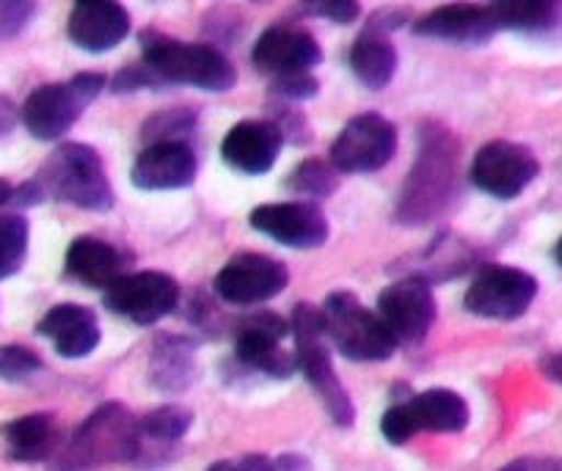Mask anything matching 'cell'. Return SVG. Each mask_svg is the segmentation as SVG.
I'll return each mask as SVG.
<instances>
[{
    "instance_id": "obj_1",
    "label": "cell",
    "mask_w": 562,
    "mask_h": 471,
    "mask_svg": "<svg viewBox=\"0 0 562 471\" xmlns=\"http://www.w3.org/2000/svg\"><path fill=\"white\" fill-rule=\"evenodd\" d=\"M461 191V141L445 124L419 130V149L400 191L394 221L400 226H428L450 210Z\"/></svg>"
},
{
    "instance_id": "obj_2",
    "label": "cell",
    "mask_w": 562,
    "mask_h": 471,
    "mask_svg": "<svg viewBox=\"0 0 562 471\" xmlns=\"http://www.w3.org/2000/svg\"><path fill=\"white\" fill-rule=\"evenodd\" d=\"M140 455L138 419L122 403H105L72 433L50 460V471H97L111 463H127Z\"/></svg>"
},
{
    "instance_id": "obj_3",
    "label": "cell",
    "mask_w": 562,
    "mask_h": 471,
    "mask_svg": "<svg viewBox=\"0 0 562 471\" xmlns=\"http://www.w3.org/2000/svg\"><path fill=\"white\" fill-rule=\"evenodd\" d=\"M140 61L158 75L160 83L193 86L210 94H224L237 83L235 67L218 47L180 42L155 29L140 31Z\"/></svg>"
},
{
    "instance_id": "obj_4",
    "label": "cell",
    "mask_w": 562,
    "mask_h": 471,
    "mask_svg": "<svg viewBox=\"0 0 562 471\" xmlns=\"http://www.w3.org/2000/svg\"><path fill=\"white\" fill-rule=\"evenodd\" d=\"M34 182L42 199H56L91 213H108L116 202L100 152L89 144H61L53 149Z\"/></svg>"
},
{
    "instance_id": "obj_5",
    "label": "cell",
    "mask_w": 562,
    "mask_h": 471,
    "mask_svg": "<svg viewBox=\"0 0 562 471\" xmlns=\"http://www.w3.org/2000/svg\"><path fill=\"white\" fill-rule=\"evenodd\" d=\"M290 332L295 337V365H299V370L304 372L310 386L321 397L326 414L331 416L334 425L353 427L356 405L345 383L339 381L337 370H334L323 309L312 306V303H299L293 309Z\"/></svg>"
},
{
    "instance_id": "obj_6",
    "label": "cell",
    "mask_w": 562,
    "mask_h": 471,
    "mask_svg": "<svg viewBox=\"0 0 562 471\" xmlns=\"http://www.w3.org/2000/svg\"><path fill=\"white\" fill-rule=\"evenodd\" d=\"M323 321L334 348L350 361H386L397 350V339L356 292H331L323 303Z\"/></svg>"
},
{
    "instance_id": "obj_7",
    "label": "cell",
    "mask_w": 562,
    "mask_h": 471,
    "mask_svg": "<svg viewBox=\"0 0 562 471\" xmlns=\"http://www.w3.org/2000/svg\"><path fill=\"white\" fill-rule=\"evenodd\" d=\"M105 83L108 78L102 72H80L64 83L40 86L23 102L20 119L34 138L58 141L102 94Z\"/></svg>"
},
{
    "instance_id": "obj_8",
    "label": "cell",
    "mask_w": 562,
    "mask_h": 471,
    "mask_svg": "<svg viewBox=\"0 0 562 471\" xmlns=\"http://www.w3.org/2000/svg\"><path fill=\"white\" fill-rule=\"evenodd\" d=\"M538 298V279L513 265H485L474 273L463 306L483 321H518Z\"/></svg>"
},
{
    "instance_id": "obj_9",
    "label": "cell",
    "mask_w": 562,
    "mask_h": 471,
    "mask_svg": "<svg viewBox=\"0 0 562 471\" xmlns=\"http://www.w3.org/2000/svg\"><path fill=\"white\" fill-rule=\"evenodd\" d=\"M397 152V127L381 113H359L348 119L331 144V166L339 175L381 171Z\"/></svg>"
},
{
    "instance_id": "obj_10",
    "label": "cell",
    "mask_w": 562,
    "mask_h": 471,
    "mask_svg": "<svg viewBox=\"0 0 562 471\" xmlns=\"http://www.w3.org/2000/svg\"><path fill=\"white\" fill-rule=\"evenodd\" d=\"M540 175L538 157L532 149L516 141H491L483 149H477L472 160V186L477 191L488 193L499 202H513L521 197Z\"/></svg>"
},
{
    "instance_id": "obj_11",
    "label": "cell",
    "mask_w": 562,
    "mask_h": 471,
    "mask_svg": "<svg viewBox=\"0 0 562 471\" xmlns=\"http://www.w3.org/2000/svg\"><path fill=\"white\" fill-rule=\"evenodd\" d=\"M180 303V284L164 270L124 273L111 290H105V306L135 326H153L164 321Z\"/></svg>"
},
{
    "instance_id": "obj_12",
    "label": "cell",
    "mask_w": 562,
    "mask_h": 471,
    "mask_svg": "<svg viewBox=\"0 0 562 471\" xmlns=\"http://www.w3.org/2000/svg\"><path fill=\"white\" fill-rule=\"evenodd\" d=\"M290 270L268 254H235L213 281L215 295L232 306H257L288 290Z\"/></svg>"
},
{
    "instance_id": "obj_13",
    "label": "cell",
    "mask_w": 562,
    "mask_h": 471,
    "mask_svg": "<svg viewBox=\"0 0 562 471\" xmlns=\"http://www.w3.org/2000/svg\"><path fill=\"white\" fill-rule=\"evenodd\" d=\"M378 317L397 343L419 345L436 321V298L430 281L422 276H405L383 287L378 295Z\"/></svg>"
},
{
    "instance_id": "obj_14",
    "label": "cell",
    "mask_w": 562,
    "mask_h": 471,
    "mask_svg": "<svg viewBox=\"0 0 562 471\" xmlns=\"http://www.w3.org/2000/svg\"><path fill=\"white\" fill-rule=\"evenodd\" d=\"M290 332V323H284L279 314L259 312L237 323L235 328V359L254 372H262L268 378H290L299 365L295 354L284 348V337Z\"/></svg>"
},
{
    "instance_id": "obj_15",
    "label": "cell",
    "mask_w": 562,
    "mask_h": 471,
    "mask_svg": "<svg viewBox=\"0 0 562 471\" xmlns=\"http://www.w3.org/2000/svg\"><path fill=\"white\" fill-rule=\"evenodd\" d=\"M248 224L254 232L270 237L279 246L299 248V251H310V248L326 246L331 237V226L323 210L315 202H273L259 204L248 215Z\"/></svg>"
},
{
    "instance_id": "obj_16",
    "label": "cell",
    "mask_w": 562,
    "mask_h": 471,
    "mask_svg": "<svg viewBox=\"0 0 562 471\" xmlns=\"http://www.w3.org/2000/svg\"><path fill=\"white\" fill-rule=\"evenodd\" d=\"M323 51L321 42L306 29L293 23L270 25L254 42L251 61L254 67L270 80L293 78V75H312V69L321 64Z\"/></svg>"
},
{
    "instance_id": "obj_17",
    "label": "cell",
    "mask_w": 562,
    "mask_h": 471,
    "mask_svg": "<svg viewBox=\"0 0 562 471\" xmlns=\"http://www.w3.org/2000/svg\"><path fill=\"white\" fill-rule=\"evenodd\" d=\"M405 23V14H375L364 31L350 45L348 64L356 78L372 91L386 89L397 75V47L389 40L392 31Z\"/></svg>"
},
{
    "instance_id": "obj_18",
    "label": "cell",
    "mask_w": 562,
    "mask_h": 471,
    "mask_svg": "<svg viewBox=\"0 0 562 471\" xmlns=\"http://www.w3.org/2000/svg\"><path fill=\"white\" fill-rule=\"evenodd\" d=\"M199 160L188 141H160L140 149L130 180L138 191H180L196 182Z\"/></svg>"
},
{
    "instance_id": "obj_19",
    "label": "cell",
    "mask_w": 562,
    "mask_h": 471,
    "mask_svg": "<svg viewBox=\"0 0 562 471\" xmlns=\"http://www.w3.org/2000/svg\"><path fill=\"white\" fill-rule=\"evenodd\" d=\"M281 146H284V138L270 119H243L232 124L229 133L224 135L221 157L229 169L240 175L262 177L276 166Z\"/></svg>"
},
{
    "instance_id": "obj_20",
    "label": "cell",
    "mask_w": 562,
    "mask_h": 471,
    "mask_svg": "<svg viewBox=\"0 0 562 471\" xmlns=\"http://www.w3.org/2000/svg\"><path fill=\"white\" fill-rule=\"evenodd\" d=\"M414 34L425 36V40L447 42V45L480 47L488 45L499 34V25H496L491 7L450 3V7H441L416 20Z\"/></svg>"
},
{
    "instance_id": "obj_21",
    "label": "cell",
    "mask_w": 562,
    "mask_h": 471,
    "mask_svg": "<svg viewBox=\"0 0 562 471\" xmlns=\"http://www.w3.org/2000/svg\"><path fill=\"white\" fill-rule=\"evenodd\" d=\"M67 34L86 53H108L130 34V12L116 0H83L69 12Z\"/></svg>"
},
{
    "instance_id": "obj_22",
    "label": "cell",
    "mask_w": 562,
    "mask_h": 471,
    "mask_svg": "<svg viewBox=\"0 0 562 471\" xmlns=\"http://www.w3.org/2000/svg\"><path fill=\"white\" fill-rule=\"evenodd\" d=\"M36 334L50 339L61 359H86L100 345V321L89 306L80 303H58L36 326Z\"/></svg>"
},
{
    "instance_id": "obj_23",
    "label": "cell",
    "mask_w": 562,
    "mask_h": 471,
    "mask_svg": "<svg viewBox=\"0 0 562 471\" xmlns=\"http://www.w3.org/2000/svg\"><path fill=\"white\" fill-rule=\"evenodd\" d=\"M130 259L122 248L113 243L100 240L94 235H80L69 243L64 270L72 281L89 287V290H111L124 273H127Z\"/></svg>"
},
{
    "instance_id": "obj_24",
    "label": "cell",
    "mask_w": 562,
    "mask_h": 471,
    "mask_svg": "<svg viewBox=\"0 0 562 471\" xmlns=\"http://www.w3.org/2000/svg\"><path fill=\"white\" fill-rule=\"evenodd\" d=\"M0 438L7 455L18 463H42V460H53L61 449V427L58 419L47 411H36V414H25L20 419L7 422L0 427Z\"/></svg>"
},
{
    "instance_id": "obj_25",
    "label": "cell",
    "mask_w": 562,
    "mask_h": 471,
    "mask_svg": "<svg viewBox=\"0 0 562 471\" xmlns=\"http://www.w3.org/2000/svg\"><path fill=\"white\" fill-rule=\"evenodd\" d=\"M400 403L408 414L414 433H461L472 419L467 400L445 386L425 389V392L403 397Z\"/></svg>"
},
{
    "instance_id": "obj_26",
    "label": "cell",
    "mask_w": 562,
    "mask_h": 471,
    "mask_svg": "<svg viewBox=\"0 0 562 471\" xmlns=\"http://www.w3.org/2000/svg\"><path fill=\"white\" fill-rule=\"evenodd\" d=\"M196 345L180 334H160L149 356V383L158 392H186L199 375Z\"/></svg>"
},
{
    "instance_id": "obj_27",
    "label": "cell",
    "mask_w": 562,
    "mask_h": 471,
    "mask_svg": "<svg viewBox=\"0 0 562 471\" xmlns=\"http://www.w3.org/2000/svg\"><path fill=\"white\" fill-rule=\"evenodd\" d=\"M488 7L499 31L549 36L562 29V3H554V0H505V3H488Z\"/></svg>"
},
{
    "instance_id": "obj_28",
    "label": "cell",
    "mask_w": 562,
    "mask_h": 471,
    "mask_svg": "<svg viewBox=\"0 0 562 471\" xmlns=\"http://www.w3.org/2000/svg\"><path fill=\"white\" fill-rule=\"evenodd\" d=\"M284 188L295 197H301V202H310V199H328L331 193H337L339 188V171L334 169L331 160H321V157H306L304 164L295 166L290 171V177L284 180Z\"/></svg>"
},
{
    "instance_id": "obj_29",
    "label": "cell",
    "mask_w": 562,
    "mask_h": 471,
    "mask_svg": "<svg viewBox=\"0 0 562 471\" xmlns=\"http://www.w3.org/2000/svg\"><path fill=\"white\" fill-rule=\"evenodd\" d=\"M29 218L20 213L0 215V281L12 279L20 273L29 257Z\"/></svg>"
},
{
    "instance_id": "obj_30",
    "label": "cell",
    "mask_w": 562,
    "mask_h": 471,
    "mask_svg": "<svg viewBox=\"0 0 562 471\" xmlns=\"http://www.w3.org/2000/svg\"><path fill=\"white\" fill-rule=\"evenodd\" d=\"M193 425V414L182 405H160V408L149 411L144 419H138V436L140 444H171L180 441Z\"/></svg>"
},
{
    "instance_id": "obj_31",
    "label": "cell",
    "mask_w": 562,
    "mask_h": 471,
    "mask_svg": "<svg viewBox=\"0 0 562 471\" xmlns=\"http://www.w3.org/2000/svg\"><path fill=\"white\" fill-rule=\"evenodd\" d=\"M193 130H196V111H191V108H169V111L153 113L140 127V135L149 146L160 144V141H188Z\"/></svg>"
},
{
    "instance_id": "obj_32",
    "label": "cell",
    "mask_w": 562,
    "mask_h": 471,
    "mask_svg": "<svg viewBox=\"0 0 562 471\" xmlns=\"http://www.w3.org/2000/svg\"><path fill=\"white\" fill-rule=\"evenodd\" d=\"M45 370V361L25 345H0V378L7 383H25Z\"/></svg>"
},
{
    "instance_id": "obj_33",
    "label": "cell",
    "mask_w": 562,
    "mask_h": 471,
    "mask_svg": "<svg viewBox=\"0 0 562 471\" xmlns=\"http://www.w3.org/2000/svg\"><path fill=\"white\" fill-rule=\"evenodd\" d=\"M268 119L276 124V127H279L281 138L284 141H293V144H310L312 141L310 122H306L304 113L295 111L293 105H284V102H279Z\"/></svg>"
},
{
    "instance_id": "obj_34",
    "label": "cell",
    "mask_w": 562,
    "mask_h": 471,
    "mask_svg": "<svg viewBox=\"0 0 562 471\" xmlns=\"http://www.w3.org/2000/svg\"><path fill=\"white\" fill-rule=\"evenodd\" d=\"M321 83L315 75H293V78L270 80V94L281 102H306L317 97Z\"/></svg>"
},
{
    "instance_id": "obj_35",
    "label": "cell",
    "mask_w": 562,
    "mask_h": 471,
    "mask_svg": "<svg viewBox=\"0 0 562 471\" xmlns=\"http://www.w3.org/2000/svg\"><path fill=\"white\" fill-rule=\"evenodd\" d=\"M36 14V3H25V0H9V3H0V42H9L14 36L23 34L29 29V23Z\"/></svg>"
},
{
    "instance_id": "obj_36",
    "label": "cell",
    "mask_w": 562,
    "mask_h": 471,
    "mask_svg": "<svg viewBox=\"0 0 562 471\" xmlns=\"http://www.w3.org/2000/svg\"><path fill=\"white\" fill-rule=\"evenodd\" d=\"M155 86H164V83H160L158 75H155L144 61L119 69L116 78L111 80V91H116V94H133V91L155 89Z\"/></svg>"
},
{
    "instance_id": "obj_37",
    "label": "cell",
    "mask_w": 562,
    "mask_h": 471,
    "mask_svg": "<svg viewBox=\"0 0 562 471\" xmlns=\"http://www.w3.org/2000/svg\"><path fill=\"white\" fill-rule=\"evenodd\" d=\"M301 12L317 14V18L331 20V23L337 25H350L359 20L361 7L356 0H326V3H304Z\"/></svg>"
},
{
    "instance_id": "obj_38",
    "label": "cell",
    "mask_w": 562,
    "mask_h": 471,
    "mask_svg": "<svg viewBox=\"0 0 562 471\" xmlns=\"http://www.w3.org/2000/svg\"><path fill=\"white\" fill-rule=\"evenodd\" d=\"M207 471H273V463L265 455H243V458L218 460Z\"/></svg>"
},
{
    "instance_id": "obj_39",
    "label": "cell",
    "mask_w": 562,
    "mask_h": 471,
    "mask_svg": "<svg viewBox=\"0 0 562 471\" xmlns=\"http://www.w3.org/2000/svg\"><path fill=\"white\" fill-rule=\"evenodd\" d=\"M499 471H562L554 458H540V455H527V458H516Z\"/></svg>"
},
{
    "instance_id": "obj_40",
    "label": "cell",
    "mask_w": 562,
    "mask_h": 471,
    "mask_svg": "<svg viewBox=\"0 0 562 471\" xmlns=\"http://www.w3.org/2000/svg\"><path fill=\"white\" fill-rule=\"evenodd\" d=\"M18 119H20L18 105H14L7 94H0V141H7L9 135L14 133V127H18Z\"/></svg>"
},
{
    "instance_id": "obj_41",
    "label": "cell",
    "mask_w": 562,
    "mask_h": 471,
    "mask_svg": "<svg viewBox=\"0 0 562 471\" xmlns=\"http://www.w3.org/2000/svg\"><path fill=\"white\" fill-rule=\"evenodd\" d=\"M273 471H315V466H312V460L304 458V455L288 452L273 460Z\"/></svg>"
},
{
    "instance_id": "obj_42",
    "label": "cell",
    "mask_w": 562,
    "mask_h": 471,
    "mask_svg": "<svg viewBox=\"0 0 562 471\" xmlns=\"http://www.w3.org/2000/svg\"><path fill=\"white\" fill-rule=\"evenodd\" d=\"M540 372H543L549 381L560 383V386H562V354L546 356V359L540 361Z\"/></svg>"
},
{
    "instance_id": "obj_43",
    "label": "cell",
    "mask_w": 562,
    "mask_h": 471,
    "mask_svg": "<svg viewBox=\"0 0 562 471\" xmlns=\"http://www.w3.org/2000/svg\"><path fill=\"white\" fill-rule=\"evenodd\" d=\"M9 202H14V188H12V182L0 180V208Z\"/></svg>"
},
{
    "instance_id": "obj_44",
    "label": "cell",
    "mask_w": 562,
    "mask_h": 471,
    "mask_svg": "<svg viewBox=\"0 0 562 471\" xmlns=\"http://www.w3.org/2000/svg\"><path fill=\"white\" fill-rule=\"evenodd\" d=\"M551 254H554V262L560 265V268H562V237H560V240H557L554 251H551Z\"/></svg>"
}]
</instances>
